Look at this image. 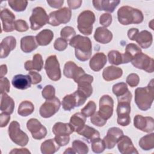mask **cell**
<instances>
[{
    "label": "cell",
    "instance_id": "cell-30",
    "mask_svg": "<svg viewBox=\"0 0 154 154\" xmlns=\"http://www.w3.org/2000/svg\"><path fill=\"white\" fill-rule=\"evenodd\" d=\"M14 108V102L13 99L7 93L1 94V105L0 109L2 112L8 114L13 113Z\"/></svg>",
    "mask_w": 154,
    "mask_h": 154
},
{
    "label": "cell",
    "instance_id": "cell-56",
    "mask_svg": "<svg viewBox=\"0 0 154 154\" xmlns=\"http://www.w3.org/2000/svg\"><path fill=\"white\" fill-rule=\"evenodd\" d=\"M47 3L52 8H59L64 3L63 0H48Z\"/></svg>",
    "mask_w": 154,
    "mask_h": 154
},
{
    "label": "cell",
    "instance_id": "cell-5",
    "mask_svg": "<svg viewBox=\"0 0 154 154\" xmlns=\"http://www.w3.org/2000/svg\"><path fill=\"white\" fill-rule=\"evenodd\" d=\"M95 15L90 10L81 12L78 17V29L84 35H90L93 31V24L95 22Z\"/></svg>",
    "mask_w": 154,
    "mask_h": 154
},
{
    "label": "cell",
    "instance_id": "cell-53",
    "mask_svg": "<svg viewBox=\"0 0 154 154\" xmlns=\"http://www.w3.org/2000/svg\"><path fill=\"white\" fill-rule=\"evenodd\" d=\"M54 140L61 147L67 145L70 141L69 135H55Z\"/></svg>",
    "mask_w": 154,
    "mask_h": 154
},
{
    "label": "cell",
    "instance_id": "cell-44",
    "mask_svg": "<svg viewBox=\"0 0 154 154\" xmlns=\"http://www.w3.org/2000/svg\"><path fill=\"white\" fill-rule=\"evenodd\" d=\"M60 35L62 38L69 41L76 35V32L73 28L71 26H65L61 30Z\"/></svg>",
    "mask_w": 154,
    "mask_h": 154
},
{
    "label": "cell",
    "instance_id": "cell-15",
    "mask_svg": "<svg viewBox=\"0 0 154 154\" xmlns=\"http://www.w3.org/2000/svg\"><path fill=\"white\" fill-rule=\"evenodd\" d=\"M63 74L66 77L73 79L76 83L79 78L85 74V71L74 62L69 61L66 62L64 65Z\"/></svg>",
    "mask_w": 154,
    "mask_h": 154
},
{
    "label": "cell",
    "instance_id": "cell-46",
    "mask_svg": "<svg viewBox=\"0 0 154 154\" xmlns=\"http://www.w3.org/2000/svg\"><path fill=\"white\" fill-rule=\"evenodd\" d=\"M42 94L45 99H51L55 97V89L52 85H47L43 88Z\"/></svg>",
    "mask_w": 154,
    "mask_h": 154
},
{
    "label": "cell",
    "instance_id": "cell-8",
    "mask_svg": "<svg viewBox=\"0 0 154 154\" xmlns=\"http://www.w3.org/2000/svg\"><path fill=\"white\" fill-rule=\"evenodd\" d=\"M29 21L31 29L37 30L49 22V16L44 8L41 7H37L32 10Z\"/></svg>",
    "mask_w": 154,
    "mask_h": 154
},
{
    "label": "cell",
    "instance_id": "cell-2",
    "mask_svg": "<svg viewBox=\"0 0 154 154\" xmlns=\"http://www.w3.org/2000/svg\"><path fill=\"white\" fill-rule=\"evenodd\" d=\"M154 84L152 79L145 87L137 88L135 91V102L138 108L142 111L150 108L153 101Z\"/></svg>",
    "mask_w": 154,
    "mask_h": 154
},
{
    "label": "cell",
    "instance_id": "cell-58",
    "mask_svg": "<svg viewBox=\"0 0 154 154\" xmlns=\"http://www.w3.org/2000/svg\"><path fill=\"white\" fill-rule=\"evenodd\" d=\"M138 32H139V31L138 29L131 28L129 29L128 31V36L130 40L134 41V38Z\"/></svg>",
    "mask_w": 154,
    "mask_h": 154
},
{
    "label": "cell",
    "instance_id": "cell-6",
    "mask_svg": "<svg viewBox=\"0 0 154 154\" xmlns=\"http://www.w3.org/2000/svg\"><path fill=\"white\" fill-rule=\"evenodd\" d=\"M8 135L11 141L17 145L25 146L28 143V136L20 129V125L16 121L10 123L8 127Z\"/></svg>",
    "mask_w": 154,
    "mask_h": 154
},
{
    "label": "cell",
    "instance_id": "cell-48",
    "mask_svg": "<svg viewBox=\"0 0 154 154\" xmlns=\"http://www.w3.org/2000/svg\"><path fill=\"white\" fill-rule=\"evenodd\" d=\"M67 41L61 38H58L55 40L54 45V47L55 50L58 51H63L65 50L67 47Z\"/></svg>",
    "mask_w": 154,
    "mask_h": 154
},
{
    "label": "cell",
    "instance_id": "cell-21",
    "mask_svg": "<svg viewBox=\"0 0 154 154\" xmlns=\"http://www.w3.org/2000/svg\"><path fill=\"white\" fill-rule=\"evenodd\" d=\"M108 58L109 63L114 65L128 63L132 59V57L128 54L126 52L121 54L120 52L115 50H112L108 52Z\"/></svg>",
    "mask_w": 154,
    "mask_h": 154
},
{
    "label": "cell",
    "instance_id": "cell-39",
    "mask_svg": "<svg viewBox=\"0 0 154 154\" xmlns=\"http://www.w3.org/2000/svg\"><path fill=\"white\" fill-rule=\"evenodd\" d=\"M72 149L75 153L85 154L88 152V147L81 140H75L72 143Z\"/></svg>",
    "mask_w": 154,
    "mask_h": 154
},
{
    "label": "cell",
    "instance_id": "cell-16",
    "mask_svg": "<svg viewBox=\"0 0 154 154\" xmlns=\"http://www.w3.org/2000/svg\"><path fill=\"white\" fill-rule=\"evenodd\" d=\"M134 126L145 132H153L154 130V120L151 117H143L136 115L134 119Z\"/></svg>",
    "mask_w": 154,
    "mask_h": 154
},
{
    "label": "cell",
    "instance_id": "cell-9",
    "mask_svg": "<svg viewBox=\"0 0 154 154\" xmlns=\"http://www.w3.org/2000/svg\"><path fill=\"white\" fill-rule=\"evenodd\" d=\"M71 16V10L67 7H63L49 14L48 23L55 26L62 23L65 24L70 21Z\"/></svg>",
    "mask_w": 154,
    "mask_h": 154
},
{
    "label": "cell",
    "instance_id": "cell-61",
    "mask_svg": "<svg viewBox=\"0 0 154 154\" xmlns=\"http://www.w3.org/2000/svg\"><path fill=\"white\" fill-rule=\"evenodd\" d=\"M64 153L65 154V153H75L72 148H68L64 152Z\"/></svg>",
    "mask_w": 154,
    "mask_h": 154
},
{
    "label": "cell",
    "instance_id": "cell-54",
    "mask_svg": "<svg viewBox=\"0 0 154 154\" xmlns=\"http://www.w3.org/2000/svg\"><path fill=\"white\" fill-rule=\"evenodd\" d=\"M28 75L31 78V83L32 84H37L42 81V76L38 73L34 71H31L28 73Z\"/></svg>",
    "mask_w": 154,
    "mask_h": 154
},
{
    "label": "cell",
    "instance_id": "cell-24",
    "mask_svg": "<svg viewBox=\"0 0 154 154\" xmlns=\"http://www.w3.org/2000/svg\"><path fill=\"white\" fill-rule=\"evenodd\" d=\"M106 61V55L102 52H98L94 54L91 58L89 65L91 70L98 72L105 66Z\"/></svg>",
    "mask_w": 154,
    "mask_h": 154
},
{
    "label": "cell",
    "instance_id": "cell-59",
    "mask_svg": "<svg viewBox=\"0 0 154 154\" xmlns=\"http://www.w3.org/2000/svg\"><path fill=\"white\" fill-rule=\"evenodd\" d=\"M31 152L27 149H14L10 153H30Z\"/></svg>",
    "mask_w": 154,
    "mask_h": 154
},
{
    "label": "cell",
    "instance_id": "cell-18",
    "mask_svg": "<svg viewBox=\"0 0 154 154\" xmlns=\"http://www.w3.org/2000/svg\"><path fill=\"white\" fill-rule=\"evenodd\" d=\"M93 81V77L88 74H84L78 80V90L83 93L87 98L89 97L93 93L91 83Z\"/></svg>",
    "mask_w": 154,
    "mask_h": 154
},
{
    "label": "cell",
    "instance_id": "cell-34",
    "mask_svg": "<svg viewBox=\"0 0 154 154\" xmlns=\"http://www.w3.org/2000/svg\"><path fill=\"white\" fill-rule=\"evenodd\" d=\"M77 133L86 138L88 142H91L94 139L100 137V133L97 130L85 125Z\"/></svg>",
    "mask_w": 154,
    "mask_h": 154
},
{
    "label": "cell",
    "instance_id": "cell-32",
    "mask_svg": "<svg viewBox=\"0 0 154 154\" xmlns=\"http://www.w3.org/2000/svg\"><path fill=\"white\" fill-rule=\"evenodd\" d=\"M25 69L26 70H36L40 71L43 66V60L42 57L39 54H36L33 56L32 61H26L25 63Z\"/></svg>",
    "mask_w": 154,
    "mask_h": 154
},
{
    "label": "cell",
    "instance_id": "cell-50",
    "mask_svg": "<svg viewBox=\"0 0 154 154\" xmlns=\"http://www.w3.org/2000/svg\"><path fill=\"white\" fill-rule=\"evenodd\" d=\"M10 85L8 79L5 77L1 78L0 79V91L1 94L7 93L10 91Z\"/></svg>",
    "mask_w": 154,
    "mask_h": 154
},
{
    "label": "cell",
    "instance_id": "cell-37",
    "mask_svg": "<svg viewBox=\"0 0 154 154\" xmlns=\"http://www.w3.org/2000/svg\"><path fill=\"white\" fill-rule=\"evenodd\" d=\"M34 110V106L32 102L28 100L22 102L18 107L17 113L23 117H26L31 114Z\"/></svg>",
    "mask_w": 154,
    "mask_h": 154
},
{
    "label": "cell",
    "instance_id": "cell-31",
    "mask_svg": "<svg viewBox=\"0 0 154 154\" xmlns=\"http://www.w3.org/2000/svg\"><path fill=\"white\" fill-rule=\"evenodd\" d=\"M52 132L55 135H69L74 132V129L70 123L57 122L54 125Z\"/></svg>",
    "mask_w": 154,
    "mask_h": 154
},
{
    "label": "cell",
    "instance_id": "cell-51",
    "mask_svg": "<svg viewBox=\"0 0 154 154\" xmlns=\"http://www.w3.org/2000/svg\"><path fill=\"white\" fill-rule=\"evenodd\" d=\"M100 23L105 27L109 26L112 22V16L109 13L102 14L99 18Z\"/></svg>",
    "mask_w": 154,
    "mask_h": 154
},
{
    "label": "cell",
    "instance_id": "cell-26",
    "mask_svg": "<svg viewBox=\"0 0 154 154\" xmlns=\"http://www.w3.org/2000/svg\"><path fill=\"white\" fill-rule=\"evenodd\" d=\"M134 41H136L141 48L147 49L149 48L152 43L153 36L149 31L143 30L137 34L134 38Z\"/></svg>",
    "mask_w": 154,
    "mask_h": 154
},
{
    "label": "cell",
    "instance_id": "cell-47",
    "mask_svg": "<svg viewBox=\"0 0 154 154\" xmlns=\"http://www.w3.org/2000/svg\"><path fill=\"white\" fill-rule=\"evenodd\" d=\"M141 49L134 43H129L126 45L125 52L131 55L132 58L137 54L141 52Z\"/></svg>",
    "mask_w": 154,
    "mask_h": 154
},
{
    "label": "cell",
    "instance_id": "cell-45",
    "mask_svg": "<svg viewBox=\"0 0 154 154\" xmlns=\"http://www.w3.org/2000/svg\"><path fill=\"white\" fill-rule=\"evenodd\" d=\"M106 120H107L105 119L103 117L100 116L98 111L94 112V114H93L90 118V121L91 123L99 127H102L104 126L106 123Z\"/></svg>",
    "mask_w": 154,
    "mask_h": 154
},
{
    "label": "cell",
    "instance_id": "cell-22",
    "mask_svg": "<svg viewBox=\"0 0 154 154\" xmlns=\"http://www.w3.org/2000/svg\"><path fill=\"white\" fill-rule=\"evenodd\" d=\"M119 0H95L93 1L94 7L98 11H105L109 13H112L117 6L119 4Z\"/></svg>",
    "mask_w": 154,
    "mask_h": 154
},
{
    "label": "cell",
    "instance_id": "cell-11",
    "mask_svg": "<svg viewBox=\"0 0 154 154\" xmlns=\"http://www.w3.org/2000/svg\"><path fill=\"white\" fill-rule=\"evenodd\" d=\"M132 64L136 68L148 73L153 72V60L142 52L136 54L131 60Z\"/></svg>",
    "mask_w": 154,
    "mask_h": 154
},
{
    "label": "cell",
    "instance_id": "cell-17",
    "mask_svg": "<svg viewBox=\"0 0 154 154\" xmlns=\"http://www.w3.org/2000/svg\"><path fill=\"white\" fill-rule=\"evenodd\" d=\"M123 135L122 130L117 127H112L108 129L106 135L103 138L105 147L109 149L114 147L120 138Z\"/></svg>",
    "mask_w": 154,
    "mask_h": 154
},
{
    "label": "cell",
    "instance_id": "cell-27",
    "mask_svg": "<svg viewBox=\"0 0 154 154\" xmlns=\"http://www.w3.org/2000/svg\"><path fill=\"white\" fill-rule=\"evenodd\" d=\"M94 38L95 40L102 44H106L110 42L112 38V32L105 27H98L96 28Z\"/></svg>",
    "mask_w": 154,
    "mask_h": 154
},
{
    "label": "cell",
    "instance_id": "cell-13",
    "mask_svg": "<svg viewBox=\"0 0 154 154\" xmlns=\"http://www.w3.org/2000/svg\"><path fill=\"white\" fill-rule=\"evenodd\" d=\"M26 127L35 140H41L47 134L46 128L36 119H29L26 123Z\"/></svg>",
    "mask_w": 154,
    "mask_h": 154
},
{
    "label": "cell",
    "instance_id": "cell-49",
    "mask_svg": "<svg viewBox=\"0 0 154 154\" xmlns=\"http://www.w3.org/2000/svg\"><path fill=\"white\" fill-rule=\"evenodd\" d=\"M139 82H140V78L138 75L136 73H131L127 76L126 82L131 87H134L137 86L139 84Z\"/></svg>",
    "mask_w": 154,
    "mask_h": 154
},
{
    "label": "cell",
    "instance_id": "cell-33",
    "mask_svg": "<svg viewBox=\"0 0 154 154\" xmlns=\"http://www.w3.org/2000/svg\"><path fill=\"white\" fill-rule=\"evenodd\" d=\"M54 33L50 29H43L40 31L36 36L35 39L37 44L40 46H46L52 40Z\"/></svg>",
    "mask_w": 154,
    "mask_h": 154
},
{
    "label": "cell",
    "instance_id": "cell-12",
    "mask_svg": "<svg viewBox=\"0 0 154 154\" xmlns=\"http://www.w3.org/2000/svg\"><path fill=\"white\" fill-rule=\"evenodd\" d=\"M60 106V101L56 97L46 100L40 108V114L43 118L51 117L59 110Z\"/></svg>",
    "mask_w": 154,
    "mask_h": 154
},
{
    "label": "cell",
    "instance_id": "cell-36",
    "mask_svg": "<svg viewBox=\"0 0 154 154\" xmlns=\"http://www.w3.org/2000/svg\"><path fill=\"white\" fill-rule=\"evenodd\" d=\"M60 146L54 139H49L42 143L40 149L43 154H53L60 149Z\"/></svg>",
    "mask_w": 154,
    "mask_h": 154
},
{
    "label": "cell",
    "instance_id": "cell-14",
    "mask_svg": "<svg viewBox=\"0 0 154 154\" xmlns=\"http://www.w3.org/2000/svg\"><path fill=\"white\" fill-rule=\"evenodd\" d=\"M114 101L112 98L109 95L102 96L99 100V113L105 119H109L113 113Z\"/></svg>",
    "mask_w": 154,
    "mask_h": 154
},
{
    "label": "cell",
    "instance_id": "cell-40",
    "mask_svg": "<svg viewBox=\"0 0 154 154\" xmlns=\"http://www.w3.org/2000/svg\"><path fill=\"white\" fill-rule=\"evenodd\" d=\"M8 3L13 10L19 12L25 10L28 4V1L24 0H11L8 1Z\"/></svg>",
    "mask_w": 154,
    "mask_h": 154
},
{
    "label": "cell",
    "instance_id": "cell-4",
    "mask_svg": "<svg viewBox=\"0 0 154 154\" xmlns=\"http://www.w3.org/2000/svg\"><path fill=\"white\" fill-rule=\"evenodd\" d=\"M117 18L121 24L128 25L141 23L144 16L143 13L138 9L129 6H123L118 10Z\"/></svg>",
    "mask_w": 154,
    "mask_h": 154
},
{
    "label": "cell",
    "instance_id": "cell-43",
    "mask_svg": "<svg viewBox=\"0 0 154 154\" xmlns=\"http://www.w3.org/2000/svg\"><path fill=\"white\" fill-rule=\"evenodd\" d=\"M96 109V105L95 102L92 100H90L87 103V105L82 109H81V112L86 117H88L94 114Z\"/></svg>",
    "mask_w": 154,
    "mask_h": 154
},
{
    "label": "cell",
    "instance_id": "cell-3",
    "mask_svg": "<svg viewBox=\"0 0 154 154\" xmlns=\"http://www.w3.org/2000/svg\"><path fill=\"white\" fill-rule=\"evenodd\" d=\"M132 94L129 90L125 95L117 97V123L122 126H128L131 122L129 114L131 112V101Z\"/></svg>",
    "mask_w": 154,
    "mask_h": 154
},
{
    "label": "cell",
    "instance_id": "cell-52",
    "mask_svg": "<svg viewBox=\"0 0 154 154\" xmlns=\"http://www.w3.org/2000/svg\"><path fill=\"white\" fill-rule=\"evenodd\" d=\"M15 29L19 32H25L26 31L29 27L27 23L22 19H19L15 21L14 23Z\"/></svg>",
    "mask_w": 154,
    "mask_h": 154
},
{
    "label": "cell",
    "instance_id": "cell-20",
    "mask_svg": "<svg viewBox=\"0 0 154 154\" xmlns=\"http://www.w3.org/2000/svg\"><path fill=\"white\" fill-rule=\"evenodd\" d=\"M117 147L119 152L122 154H138V152L134 146L129 137L122 136L117 142Z\"/></svg>",
    "mask_w": 154,
    "mask_h": 154
},
{
    "label": "cell",
    "instance_id": "cell-57",
    "mask_svg": "<svg viewBox=\"0 0 154 154\" xmlns=\"http://www.w3.org/2000/svg\"><path fill=\"white\" fill-rule=\"evenodd\" d=\"M67 2L69 5V7L72 10L76 9L80 7L82 2L81 0H71V1L68 0Z\"/></svg>",
    "mask_w": 154,
    "mask_h": 154
},
{
    "label": "cell",
    "instance_id": "cell-25",
    "mask_svg": "<svg viewBox=\"0 0 154 154\" xmlns=\"http://www.w3.org/2000/svg\"><path fill=\"white\" fill-rule=\"evenodd\" d=\"M14 87L19 90H25L29 88L31 85V79L29 75H23L19 74L15 75L11 81Z\"/></svg>",
    "mask_w": 154,
    "mask_h": 154
},
{
    "label": "cell",
    "instance_id": "cell-1",
    "mask_svg": "<svg viewBox=\"0 0 154 154\" xmlns=\"http://www.w3.org/2000/svg\"><path fill=\"white\" fill-rule=\"evenodd\" d=\"M69 45L75 48V56L81 61L88 60L92 54V45L87 37L77 35L69 42Z\"/></svg>",
    "mask_w": 154,
    "mask_h": 154
},
{
    "label": "cell",
    "instance_id": "cell-28",
    "mask_svg": "<svg viewBox=\"0 0 154 154\" xmlns=\"http://www.w3.org/2000/svg\"><path fill=\"white\" fill-rule=\"evenodd\" d=\"M123 74V70L121 68L111 66L106 67L102 73L103 78L106 81H113L120 78Z\"/></svg>",
    "mask_w": 154,
    "mask_h": 154
},
{
    "label": "cell",
    "instance_id": "cell-23",
    "mask_svg": "<svg viewBox=\"0 0 154 154\" xmlns=\"http://www.w3.org/2000/svg\"><path fill=\"white\" fill-rule=\"evenodd\" d=\"M16 46V40L13 36H8L4 38L1 43V58H4L8 57L10 52Z\"/></svg>",
    "mask_w": 154,
    "mask_h": 154
},
{
    "label": "cell",
    "instance_id": "cell-29",
    "mask_svg": "<svg viewBox=\"0 0 154 154\" xmlns=\"http://www.w3.org/2000/svg\"><path fill=\"white\" fill-rule=\"evenodd\" d=\"M38 46L35 37L32 35L25 36L20 40V48L25 53H29Z\"/></svg>",
    "mask_w": 154,
    "mask_h": 154
},
{
    "label": "cell",
    "instance_id": "cell-10",
    "mask_svg": "<svg viewBox=\"0 0 154 154\" xmlns=\"http://www.w3.org/2000/svg\"><path fill=\"white\" fill-rule=\"evenodd\" d=\"M45 69L47 75L51 80L56 81L61 78L60 64L56 55H52L47 58L45 64Z\"/></svg>",
    "mask_w": 154,
    "mask_h": 154
},
{
    "label": "cell",
    "instance_id": "cell-60",
    "mask_svg": "<svg viewBox=\"0 0 154 154\" xmlns=\"http://www.w3.org/2000/svg\"><path fill=\"white\" fill-rule=\"evenodd\" d=\"M7 72V68L5 64H2L1 66V72H0V77L2 78L5 75H6Z\"/></svg>",
    "mask_w": 154,
    "mask_h": 154
},
{
    "label": "cell",
    "instance_id": "cell-35",
    "mask_svg": "<svg viewBox=\"0 0 154 154\" xmlns=\"http://www.w3.org/2000/svg\"><path fill=\"white\" fill-rule=\"evenodd\" d=\"M85 122L86 117L81 112H76L70 117L69 123L73 126L74 131L78 132L85 125Z\"/></svg>",
    "mask_w": 154,
    "mask_h": 154
},
{
    "label": "cell",
    "instance_id": "cell-38",
    "mask_svg": "<svg viewBox=\"0 0 154 154\" xmlns=\"http://www.w3.org/2000/svg\"><path fill=\"white\" fill-rule=\"evenodd\" d=\"M139 146L144 150L153 149L154 147V134L151 133L143 137L139 141Z\"/></svg>",
    "mask_w": 154,
    "mask_h": 154
},
{
    "label": "cell",
    "instance_id": "cell-42",
    "mask_svg": "<svg viewBox=\"0 0 154 154\" xmlns=\"http://www.w3.org/2000/svg\"><path fill=\"white\" fill-rule=\"evenodd\" d=\"M105 148L103 140H101L100 138H96L91 141V149L93 152L96 153L103 152Z\"/></svg>",
    "mask_w": 154,
    "mask_h": 154
},
{
    "label": "cell",
    "instance_id": "cell-7",
    "mask_svg": "<svg viewBox=\"0 0 154 154\" xmlns=\"http://www.w3.org/2000/svg\"><path fill=\"white\" fill-rule=\"evenodd\" d=\"M87 97L81 92L76 90L72 94L65 96L62 100L63 108L66 111H70L75 107L83 105Z\"/></svg>",
    "mask_w": 154,
    "mask_h": 154
},
{
    "label": "cell",
    "instance_id": "cell-19",
    "mask_svg": "<svg viewBox=\"0 0 154 154\" xmlns=\"http://www.w3.org/2000/svg\"><path fill=\"white\" fill-rule=\"evenodd\" d=\"M1 19L2 20V29L5 32H11L15 29V16L7 8L1 11Z\"/></svg>",
    "mask_w": 154,
    "mask_h": 154
},
{
    "label": "cell",
    "instance_id": "cell-55",
    "mask_svg": "<svg viewBox=\"0 0 154 154\" xmlns=\"http://www.w3.org/2000/svg\"><path fill=\"white\" fill-rule=\"evenodd\" d=\"M10 114H8L5 112H1L0 114V120H1V127L3 128L7 125L10 119Z\"/></svg>",
    "mask_w": 154,
    "mask_h": 154
},
{
    "label": "cell",
    "instance_id": "cell-41",
    "mask_svg": "<svg viewBox=\"0 0 154 154\" xmlns=\"http://www.w3.org/2000/svg\"><path fill=\"white\" fill-rule=\"evenodd\" d=\"M112 90L117 97L125 95L129 91L127 85L125 82H119L114 84L112 86Z\"/></svg>",
    "mask_w": 154,
    "mask_h": 154
}]
</instances>
